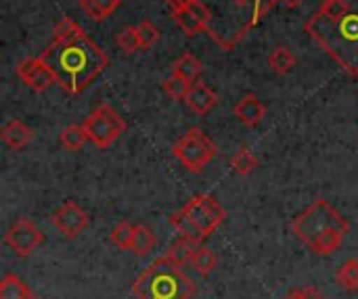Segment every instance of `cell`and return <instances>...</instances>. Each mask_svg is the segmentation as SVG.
Segmentation results:
<instances>
[{
    "mask_svg": "<svg viewBox=\"0 0 358 299\" xmlns=\"http://www.w3.org/2000/svg\"><path fill=\"white\" fill-rule=\"evenodd\" d=\"M155 243H157V239H155L153 231L149 226H145V224H138L136 231H134V241H132V249L130 251L143 258V256L153 251Z\"/></svg>",
    "mask_w": 358,
    "mask_h": 299,
    "instance_id": "ffe728a7",
    "label": "cell"
},
{
    "mask_svg": "<svg viewBox=\"0 0 358 299\" xmlns=\"http://www.w3.org/2000/svg\"><path fill=\"white\" fill-rule=\"evenodd\" d=\"M15 71L25 82V86L29 90H34V92H44L52 84H57V75L46 65V61L42 59V54H38V57H25L23 61H19V65H17Z\"/></svg>",
    "mask_w": 358,
    "mask_h": 299,
    "instance_id": "9c48e42d",
    "label": "cell"
},
{
    "mask_svg": "<svg viewBox=\"0 0 358 299\" xmlns=\"http://www.w3.org/2000/svg\"><path fill=\"white\" fill-rule=\"evenodd\" d=\"M4 243L17 258H27L44 243V235L31 220L17 218L4 233Z\"/></svg>",
    "mask_w": 358,
    "mask_h": 299,
    "instance_id": "ba28073f",
    "label": "cell"
},
{
    "mask_svg": "<svg viewBox=\"0 0 358 299\" xmlns=\"http://www.w3.org/2000/svg\"><path fill=\"white\" fill-rule=\"evenodd\" d=\"M285 299H300V298L296 296V291H292V293H289V296H287V298H285Z\"/></svg>",
    "mask_w": 358,
    "mask_h": 299,
    "instance_id": "836d02e7",
    "label": "cell"
},
{
    "mask_svg": "<svg viewBox=\"0 0 358 299\" xmlns=\"http://www.w3.org/2000/svg\"><path fill=\"white\" fill-rule=\"evenodd\" d=\"M189 10H191V13L197 17V21L203 25V31H212V29H210V23H212V10L208 8V4H206V2H201V0H191Z\"/></svg>",
    "mask_w": 358,
    "mask_h": 299,
    "instance_id": "f546056e",
    "label": "cell"
},
{
    "mask_svg": "<svg viewBox=\"0 0 358 299\" xmlns=\"http://www.w3.org/2000/svg\"><path fill=\"white\" fill-rule=\"evenodd\" d=\"M88 140V134L84 130V126H78V124H71L67 128H63L61 132V145L67 149V151H80Z\"/></svg>",
    "mask_w": 358,
    "mask_h": 299,
    "instance_id": "603a6c76",
    "label": "cell"
},
{
    "mask_svg": "<svg viewBox=\"0 0 358 299\" xmlns=\"http://www.w3.org/2000/svg\"><path fill=\"white\" fill-rule=\"evenodd\" d=\"M132 293L138 299H191L195 296V283L180 266L162 256L134 281Z\"/></svg>",
    "mask_w": 358,
    "mask_h": 299,
    "instance_id": "277c9868",
    "label": "cell"
},
{
    "mask_svg": "<svg viewBox=\"0 0 358 299\" xmlns=\"http://www.w3.org/2000/svg\"><path fill=\"white\" fill-rule=\"evenodd\" d=\"M187 107L195 113V115H206L214 109V105L218 103V94L203 82H195L187 94Z\"/></svg>",
    "mask_w": 358,
    "mask_h": 299,
    "instance_id": "8fae6325",
    "label": "cell"
},
{
    "mask_svg": "<svg viewBox=\"0 0 358 299\" xmlns=\"http://www.w3.org/2000/svg\"><path fill=\"white\" fill-rule=\"evenodd\" d=\"M294 235L317 256H331L350 231L348 220L327 201L315 199L292 224Z\"/></svg>",
    "mask_w": 358,
    "mask_h": 299,
    "instance_id": "3957f363",
    "label": "cell"
},
{
    "mask_svg": "<svg viewBox=\"0 0 358 299\" xmlns=\"http://www.w3.org/2000/svg\"><path fill=\"white\" fill-rule=\"evenodd\" d=\"M115 42H117V46L122 48V52H126V54H132V52H136L138 48H143V46H141V38H138V27H134V25L124 27V29L117 34Z\"/></svg>",
    "mask_w": 358,
    "mask_h": 299,
    "instance_id": "4316f807",
    "label": "cell"
},
{
    "mask_svg": "<svg viewBox=\"0 0 358 299\" xmlns=\"http://www.w3.org/2000/svg\"><path fill=\"white\" fill-rule=\"evenodd\" d=\"M224 220L227 212L216 201V197L210 193H201L195 195L182 210L172 214L170 224L178 231L180 237L201 245V241H206L214 231H218Z\"/></svg>",
    "mask_w": 358,
    "mask_h": 299,
    "instance_id": "5b68a950",
    "label": "cell"
},
{
    "mask_svg": "<svg viewBox=\"0 0 358 299\" xmlns=\"http://www.w3.org/2000/svg\"><path fill=\"white\" fill-rule=\"evenodd\" d=\"M197 251V243H193L191 239H185V237H178L166 251V258L176 264V266H185V264H191L193 256Z\"/></svg>",
    "mask_w": 358,
    "mask_h": 299,
    "instance_id": "9a60e30c",
    "label": "cell"
},
{
    "mask_svg": "<svg viewBox=\"0 0 358 299\" xmlns=\"http://www.w3.org/2000/svg\"><path fill=\"white\" fill-rule=\"evenodd\" d=\"M122 0H80V8L92 21H105L109 15L117 10Z\"/></svg>",
    "mask_w": 358,
    "mask_h": 299,
    "instance_id": "e0dca14e",
    "label": "cell"
},
{
    "mask_svg": "<svg viewBox=\"0 0 358 299\" xmlns=\"http://www.w3.org/2000/svg\"><path fill=\"white\" fill-rule=\"evenodd\" d=\"M233 113L237 115V119H239L243 126L256 128V126L264 119L266 107H264V103H262L256 94H248V96H243V99L235 105Z\"/></svg>",
    "mask_w": 358,
    "mask_h": 299,
    "instance_id": "7c38bea8",
    "label": "cell"
},
{
    "mask_svg": "<svg viewBox=\"0 0 358 299\" xmlns=\"http://www.w3.org/2000/svg\"><path fill=\"white\" fill-rule=\"evenodd\" d=\"M138 38H141V46L143 48H151L153 44H157L159 42V38H162V31H159V27L155 25V23H151V21H141L138 25Z\"/></svg>",
    "mask_w": 358,
    "mask_h": 299,
    "instance_id": "f1b7e54d",
    "label": "cell"
},
{
    "mask_svg": "<svg viewBox=\"0 0 358 299\" xmlns=\"http://www.w3.org/2000/svg\"><path fill=\"white\" fill-rule=\"evenodd\" d=\"M174 21L178 23V27L187 34V36H197L199 31H203V25L197 21V17L189 10V8H182V10H174Z\"/></svg>",
    "mask_w": 358,
    "mask_h": 299,
    "instance_id": "83f0119b",
    "label": "cell"
},
{
    "mask_svg": "<svg viewBox=\"0 0 358 299\" xmlns=\"http://www.w3.org/2000/svg\"><path fill=\"white\" fill-rule=\"evenodd\" d=\"M304 29L348 75L358 78V0H325Z\"/></svg>",
    "mask_w": 358,
    "mask_h": 299,
    "instance_id": "6da1fadb",
    "label": "cell"
},
{
    "mask_svg": "<svg viewBox=\"0 0 358 299\" xmlns=\"http://www.w3.org/2000/svg\"><path fill=\"white\" fill-rule=\"evenodd\" d=\"M336 281L342 289L346 291H358V260L352 258L348 262H344L340 266V270L336 272Z\"/></svg>",
    "mask_w": 358,
    "mask_h": 299,
    "instance_id": "7402d4cb",
    "label": "cell"
},
{
    "mask_svg": "<svg viewBox=\"0 0 358 299\" xmlns=\"http://www.w3.org/2000/svg\"><path fill=\"white\" fill-rule=\"evenodd\" d=\"M168 4H170V8H172V13H174V10H182V8H189L191 0H168Z\"/></svg>",
    "mask_w": 358,
    "mask_h": 299,
    "instance_id": "4dcf8cb0",
    "label": "cell"
},
{
    "mask_svg": "<svg viewBox=\"0 0 358 299\" xmlns=\"http://www.w3.org/2000/svg\"><path fill=\"white\" fill-rule=\"evenodd\" d=\"M237 4H248V2H256V0H235Z\"/></svg>",
    "mask_w": 358,
    "mask_h": 299,
    "instance_id": "d6a6232c",
    "label": "cell"
},
{
    "mask_svg": "<svg viewBox=\"0 0 358 299\" xmlns=\"http://www.w3.org/2000/svg\"><path fill=\"white\" fill-rule=\"evenodd\" d=\"M84 130L88 134V140L99 147V149H109L126 130V122L124 117L107 103L99 105L86 119H84Z\"/></svg>",
    "mask_w": 358,
    "mask_h": 299,
    "instance_id": "52a82bcc",
    "label": "cell"
},
{
    "mask_svg": "<svg viewBox=\"0 0 358 299\" xmlns=\"http://www.w3.org/2000/svg\"><path fill=\"white\" fill-rule=\"evenodd\" d=\"M231 168L235 174L239 176H250L256 168H258V159L252 151L248 149H239L233 157H231Z\"/></svg>",
    "mask_w": 358,
    "mask_h": 299,
    "instance_id": "cb8c5ba5",
    "label": "cell"
},
{
    "mask_svg": "<svg viewBox=\"0 0 358 299\" xmlns=\"http://www.w3.org/2000/svg\"><path fill=\"white\" fill-rule=\"evenodd\" d=\"M172 155L191 174H199L216 157V145L201 128H189L172 147Z\"/></svg>",
    "mask_w": 358,
    "mask_h": 299,
    "instance_id": "8992f818",
    "label": "cell"
},
{
    "mask_svg": "<svg viewBox=\"0 0 358 299\" xmlns=\"http://www.w3.org/2000/svg\"><path fill=\"white\" fill-rule=\"evenodd\" d=\"M268 65L273 67L275 73L285 75L296 67V54L287 48V46H277L271 54H268Z\"/></svg>",
    "mask_w": 358,
    "mask_h": 299,
    "instance_id": "d6986e66",
    "label": "cell"
},
{
    "mask_svg": "<svg viewBox=\"0 0 358 299\" xmlns=\"http://www.w3.org/2000/svg\"><path fill=\"white\" fill-rule=\"evenodd\" d=\"M84 36H86L84 29L73 19L63 17L52 29V44H71V42H76V40H80Z\"/></svg>",
    "mask_w": 358,
    "mask_h": 299,
    "instance_id": "ac0fdd59",
    "label": "cell"
},
{
    "mask_svg": "<svg viewBox=\"0 0 358 299\" xmlns=\"http://www.w3.org/2000/svg\"><path fill=\"white\" fill-rule=\"evenodd\" d=\"M0 299H36V296L17 275L8 272L0 281Z\"/></svg>",
    "mask_w": 358,
    "mask_h": 299,
    "instance_id": "2e32d148",
    "label": "cell"
},
{
    "mask_svg": "<svg viewBox=\"0 0 358 299\" xmlns=\"http://www.w3.org/2000/svg\"><path fill=\"white\" fill-rule=\"evenodd\" d=\"M50 222L63 237L76 239L88 226V214L76 201H65L61 207H57Z\"/></svg>",
    "mask_w": 358,
    "mask_h": 299,
    "instance_id": "30bf717a",
    "label": "cell"
},
{
    "mask_svg": "<svg viewBox=\"0 0 358 299\" xmlns=\"http://www.w3.org/2000/svg\"><path fill=\"white\" fill-rule=\"evenodd\" d=\"M134 231H136V226H132L128 220H122L111 231V243L115 247L124 249V251H130L132 249V241H134Z\"/></svg>",
    "mask_w": 358,
    "mask_h": 299,
    "instance_id": "d4e9b609",
    "label": "cell"
},
{
    "mask_svg": "<svg viewBox=\"0 0 358 299\" xmlns=\"http://www.w3.org/2000/svg\"><path fill=\"white\" fill-rule=\"evenodd\" d=\"M191 266L195 268L197 275L210 277L216 270V266H218V258L214 256V251L210 247H203L201 245V247H197V251H195V256L191 260Z\"/></svg>",
    "mask_w": 358,
    "mask_h": 299,
    "instance_id": "44dd1931",
    "label": "cell"
},
{
    "mask_svg": "<svg viewBox=\"0 0 358 299\" xmlns=\"http://www.w3.org/2000/svg\"><path fill=\"white\" fill-rule=\"evenodd\" d=\"M277 2H281V4H285L287 8H296V6H300L304 0H277Z\"/></svg>",
    "mask_w": 358,
    "mask_h": 299,
    "instance_id": "1f68e13d",
    "label": "cell"
},
{
    "mask_svg": "<svg viewBox=\"0 0 358 299\" xmlns=\"http://www.w3.org/2000/svg\"><path fill=\"white\" fill-rule=\"evenodd\" d=\"M191 86H193V84H189L187 80L178 78L176 73H172L170 78H166L164 84H162L164 92H166L172 101H187V94H189V90H191Z\"/></svg>",
    "mask_w": 358,
    "mask_h": 299,
    "instance_id": "484cf974",
    "label": "cell"
},
{
    "mask_svg": "<svg viewBox=\"0 0 358 299\" xmlns=\"http://www.w3.org/2000/svg\"><path fill=\"white\" fill-rule=\"evenodd\" d=\"M2 140L6 143V147H10L13 151H21L25 149L31 140H34V130L27 128L23 122L19 119H10L2 126Z\"/></svg>",
    "mask_w": 358,
    "mask_h": 299,
    "instance_id": "4fadbf2b",
    "label": "cell"
},
{
    "mask_svg": "<svg viewBox=\"0 0 358 299\" xmlns=\"http://www.w3.org/2000/svg\"><path fill=\"white\" fill-rule=\"evenodd\" d=\"M172 73H176L178 78L187 80L189 84H195V82H199V78L203 75V65H201L199 59H195V54L185 52V54H180V57L174 61Z\"/></svg>",
    "mask_w": 358,
    "mask_h": 299,
    "instance_id": "5bb4252c",
    "label": "cell"
},
{
    "mask_svg": "<svg viewBox=\"0 0 358 299\" xmlns=\"http://www.w3.org/2000/svg\"><path fill=\"white\" fill-rule=\"evenodd\" d=\"M42 59L67 94H80L109 65V57L88 36L71 44H50L42 52Z\"/></svg>",
    "mask_w": 358,
    "mask_h": 299,
    "instance_id": "7a4b0ae2",
    "label": "cell"
}]
</instances>
